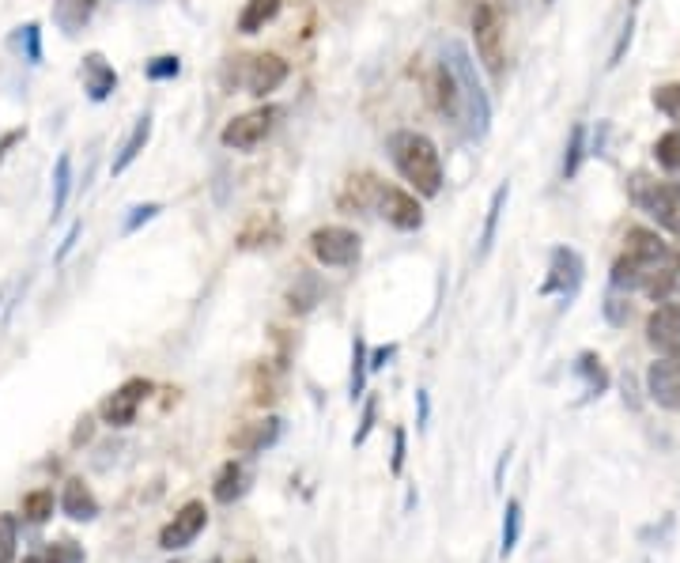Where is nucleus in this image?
Instances as JSON below:
<instances>
[{
    "instance_id": "603ef678",
    "label": "nucleus",
    "mask_w": 680,
    "mask_h": 563,
    "mask_svg": "<svg viewBox=\"0 0 680 563\" xmlns=\"http://www.w3.org/2000/svg\"><path fill=\"white\" fill-rule=\"evenodd\" d=\"M246 563H254V560H246Z\"/></svg>"
},
{
    "instance_id": "f704fd0d",
    "label": "nucleus",
    "mask_w": 680,
    "mask_h": 563,
    "mask_svg": "<svg viewBox=\"0 0 680 563\" xmlns=\"http://www.w3.org/2000/svg\"><path fill=\"white\" fill-rule=\"evenodd\" d=\"M16 560V518L0 514V563Z\"/></svg>"
},
{
    "instance_id": "393cba45",
    "label": "nucleus",
    "mask_w": 680,
    "mask_h": 563,
    "mask_svg": "<svg viewBox=\"0 0 680 563\" xmlns=\"http://www.w3.org/2000/svg\"><path fill=\"white\" fill-rule=\"evenodd\" d=\"M575 375L586 382V393L590 397H601V393L609 390V375H605V367H601V359L590 356V352H582L575 363Z\"/></svg>"
},
{
    "instance_id": "1a4fd4ad",
    "label": "nucleus",
    "mask_w": 680,
    "mask_h": 563,
    "mask_svg": "<svg viewBox=\"0 0 680 563\" xmlns=\"http://www.w3.org/2000/svg\"><path fill=\"white\" fill-rule=\"evenodd\" d=\"M148 393H152V382H148V378H129L125 386H118V390L110 393V397L99 405L102 424L129 427L136 420V409L144 405V397H148Z\"/></svg>"
},
{
    "instance_id": "aec40b11",
    "label": "nucleus",
    "mask_w": 680,
    "mask_h": 563,
    "mask_svg": "<svg viewBox=\"0 0 680 563\" xmlns=\"http://www.w3.org/2000/svg\"><path fill=\"white\" fill-rule=\"evenodd\" d=\"M280 4L284 0H246V8H242V16H238V31L242 35H257V31H265V23L280 16Z\"/></svg>"
},
{
    "instance_id": "6ab92c4d",
    "label": "nucleus",
    "mask_w": 680,
    "mask_h": 563,
    "mask_svg": "<svg viewBox=\"0 0 680 563\" xmlns=\"http://www.w3.org/2000/svg\"><path fill=\"white\" fill-rule=\"evenodd\" d=\"M624 242H628V250H624V254L639 257V261H646V265H662L665 257H669L665 242L658 239L654 231H646V227H631Z\"/></svg>"
},
{
    "instance_id": "8fccbe9b",
    "label": "nucleus",
    "mask_w": 680,
    "mask_h": 563,
    "mask_svg": "<svg viewBox=\"0 0 680 563\" xmlns=\"http://www.w3.org/2000/svg\"><path fill=\"white\" fill-rule=\"evenodd\" d=\"M208 563H223V560H220V556H212V560H208Z\"/></svg>"
},
{
    "instance_id": "a18cd8bd",
    "label": "nucleus",
    "mask_w": 680,
    "mask_h": 563,
    "mask_svg": "<svg viewBox=\"0 0 680 563\" xmlns=\"http://www.w3.org/2000/svg\"><path fill=\"white\" fill-rule=\"evenodd\" d=\"M416 401H420V427H427V416H431V401H427V390H416Z\"/></svg>"
},
{
    "instance_id": "20e7f679",
    "label": "nucleus",
    "mask_w": 680,
    "mask_h": 563,
    "mask_svg": "<svg viewBox=\"0 0 680 563\" xmlns=\"http://www.w3.org/2000/svg\"><path fill=\"white\" fill-rule=\"evenodd\" d=\"M473 42L480 65L499 80L503 76V19L492 0H480L473 8Z\"/></svg>"
},
{
    "instance_id": "f3484780",
    "label": "nucleus",
    "mask_w": 680,
    "mask_h": 563,
    "mask_svg": "<svg viewBox=\"0 0 680 563\" xmlns=\"http://www.w3.org/2000/svg\"><path fill=\"white\" fill-rule=\"evenodd\" d=\"M61 511L72 518V522H91V518H99V499L95 492L87 488L84 480H65V495H61Z\"/></svg>"
},
{
    "instance_id": "f257e3e1",
    "label": "nucleus",
    "mask_w": 680,
    "mask_h": 563,
    "mask_svg": "<svg viewBox=\"0 0 680 563\" xmlns=\"http://www.w3.org/2000/svg\"><path fill=\"white\" fill-rule=\"evenodd\" d=\"M442 65L450 69L454 84H458V95H461L458 125L465 129V137L469 140H484L488 137V125H492V103H488V91H484L480 76H476L473 53L465 50L458 38H450V42L442 46Z\"/></svg>"
},
{
    "instance_id": "49530a36",
    "label": "nucleus",
    "mask_w": 680,
    "mask_h": 563,
    "mask_svg": "<svg viewBox=\"0 0 680 563\" xmlns=\"http://www.w3.org/2000/svg\"><path fill=\"white\" fill-rule=\"evenodd\" d=\"M16 140H23V129H12V133H8V137L0 140V159H4V152H8V148H12V144H16Z\"/></svg>"
},
{
    "instance_id": "2eb2a0df",
    "label": "nucleus",
    "mask_w": 680,
    "mask_h": 563,
    "mask_svg": "<svg viewBox=\"0 0 680 563\" xmlns=\"http://www.w3.org/2000/svg\"><path fill=\"white\" fill-rule=\"evenodd\" d=\"M427 87H431V106L439 110L442 118H454V121H458V114H461V95H458V84H454V76H450V69H446L442 61H439V69L431 72Z\"/></svg>"
},
{
    "instance_id": "4be33fe9",
    "label": "nucleus",
    "mask_w": 680,
    "mask_h": 563,
    "mask_svg": "<svg viewBox=\"0 0 680 563\" xmlns=\"http://www.w3.org/2000/svg\"><path fill=\"white\" fill-rule=\"evenodd\" d=\"M288 303H291V310H299V314L314 310V303H322V280L314 273H299L295 276V284L288 288Z\"/></svg>"
},
{
    "instance_id": "dca6fc26",
    "label": "nucleus",
    "mask_w": 680,
    "mask_h": 563,
    "mask_svg": "<svg viewBox=\"0 0 680 563\" xmlns=\"http://www.w3.org/2000/svg\"><path fill=\"white\" fill-rule=\"evenodd\" d=\"M280 431H284V424H280L276 416H265V420H257V424H246L235 435V450H242V454H261V450L276 446Z\"/></svg>"
},
{
    "instance_id": "c85d7f7f",
    "label": "nucleus",
    "mask_w": 680,
    "mask_h": 563,
    "mask_svg": "<svg viewBox=\"0 0 680 563\" xmlns=\"http://www.w3.org/2000/svg\"><path fill=\"white\" fill-rule=\"evenodd\" d=\"M16 50L31 61V65H38L42 61V31H38V23H23V27H16Z\"/></svg>"
},
{
    "instance_id": "72a5a7b5",
    "label": "nucleus",
    "mask_w": 680,
    "mask_h": 563,
    "mask_svg": "<svg viewBox=\"0 0 680 563\" xmlns=\"http://www.w3.org/2000/svg\"><path fill=\"white\" fill-rule=\"evenodd\" d=\"M42 563H84V548L76 541H57L42 552Z\"/></svg>"
},
{
    "instance_id": "4c0bfd02",
    "label": "nucleus",
    "mask_w": 680,
    "mask_h": 563,
    "mask_svg": "<svg viewBox=\"0 0 680 563\" xmlns=\"http://www.w3.org/2000/svg\"><path fill=\"white\" fill-rule=\"evenodd\" d=\"M374 416H378V397H367V405H363V420H359V431L352 435V446L367 443V435L374 431Z\"/></svg>"
},
{
    "instance_id": "412c9836",
    "label": "nucleus",
    "mask_w": 680,
    "mask_h": 563,
    "mask_svg": "<svg viewBox=\"0 0 680 563\" xmlns=\"http://www.w3.org/2000/svg\"><path fill=\"white\" fill-rule=\"evenodd\" d=\"M518 541H522V503H518V499H507V507H503V529H499V560H510Z\"/></svg>"
},
{
    "instance_id": "473e14b6",
    "label": "nucleus",
    "mask_w": 680,
    "mask_h": 563,
    "mask_svg": "<svg viewBox=\"0 0 680 563\" xmlns=\"http://www.w3.org/2000/svg\"><path fill=\"white\" fill-rule=\"evenodd\" d=\"M182 72V61L174 57V53H163V57H152L148 65H144V76L148 80H174Z\"/></svg>"
},
{
    "instance_id": "5701e85b",
    "label": "nucleus",
    "mask_w": 680,
    "mask_h": 563,
    "mask_svg": "<svg viewBox=\"0 0 680 563\" xmlns=\"http://www.w3.org/2000/svg\"><path fill=\"white\" fill-rule=\"evenodd\" d=\"M507 197H510V186H503L492 193V205H488V220H484V231H480V257L492 254L495 246V231H499V220H503V208H507Z\"/></svg>"
},
{
    "instance_id": "39448f33",
    "label": "nucleus",
    "mask_w": 680,
    "mask_h": 563,
    "mask_svg": "<svg viewBox=\"0 0 680 563\" xmlns=\"http://www.w3.org/2000/svg\"><path fill=\"white\" fill-rule=\"evenodd\" d=\"M310 254L318 257L325 269H352L363 254V239L348 227H318L310 235Z\"/></svg>"
},
{
    "instance_id": "c756f323",
    "label": "nucleus",
    "mask_w": 680,
    "mask_h": 563,
    "mask_svg": "<svg viewBox=\"0 0 680 563\" xmlns=\"http://www.w3.org/2000/svg\"><path fill=\"white\" fill-rule=\"evenodd\" d=\"M582 155H586V129L575 125L571 140H567V152H563V178H575L578 167H582Z\"/></svg>"
},
{
    "instance_id": "cd10ccee",
    "label": "nucleus",
    "mask_w": 680,
    "mask_h": 563,
    "mask_svg": "<svg viewBox=\"0 0 680 563\" xmlns=\"http://www.w3.org/2000/svg\"><path fill=\"white\" fill-rule=\"evenodd\" d=\"M68 193H72V159L61 155V159H57V167H53V216L65 208Z\"/></svg>"
},
{
    "instance_id": "6e6552de",
    "label": "nucleus",
    "mask_w": 680,
    "mask_h": 563,
    "mask_svg": "<svg viewBox=\"0 0 680 563\" xmlns=\"http://www.w3.org/2000/svg\"><path fill=\"white\" fill-rule=\"evenodd\" d=\"M204 526H208V507H204L201 499H193V503H186L182 511L170 518L167 526L159 529V548L182 552V548H189L197 537H201Z\"/></svg>"
},
{
    "instance_id": "a878e982",
    "label": "nucleus",
    "mask_w": 680,
    "mask_h": 563,
    "mask_svg": "<svg viewBox=\"0 0 680 563\" xmlns=\"http://www.w3.org/2000/svg\"><path fill=\"white\" fill-rule=\"evenodd\" d=\"M367 375H371V371H367V341L356 337V341H352V382H348V397H352V401H359V397L367 393Z\"/></svg>"
},
{
    "instance_id": "a211bd4d",
    "label": "nucleus",
    "mask_w": 680,
    "mask_h": 563,
    "mask_svg": "<svg viewBox=\"0 0 680 563\" xmlns=\"http://www.w3.org/2000/svg\"><path fill=\"white\" fill-rule=\"evenodd\" d=\"M148 140H152V114L136 118L133 133H129V140H125V144H121V152H118V159H114V167H110V171H114V174L129 171L136 159H140V152L148 148Z\"/></svg>"
},
{
    "instance_id": "f8f14e48",
    "label": "nucleus",
    "mask_w": 680,
    "mask_h": 563,
    "mask_svg": "<svg viewBox=\"0 0 680 563\" xmlns=\"http://www.w3.org/2000/svg\"><path fill=\"white\" fill-rule=\"evenodd\" d=\"M646 393L654 405L677 412L680 409V363L677 359H654L646 367Z\"/></svg>"
},
{
    "instance_id": "423d86ee",
    "label": "nucleus",
    "mask_w": 680,
    "mask_h": 563,
    "mask_svg": "<svg viewBox=\"0 0 680 563\" xmlns=\"http://www.w3.org/2000/svg\"><path fill=\"white\" fill-rule=\"evenodd\" d=\"M280 118V106H257V110H246L223 125V148H235V152H254L261 140L272 133V125Z\"/></svg>"
},
{
    "instance_id": "4468645a",
    "label": "nucleus",
    "mask_w": 680,
    "mask_h": 563,
    "mask_svg": "<svg viewBox=\"0 0 680 563\" xmlns=\"http://www.w3.org/2000/svg\"><path fill=\"white\" fill-rule=\"evenodd\" d=\"M80 76H84V91L91 103H106L118 91V72L102 53H87L84 65H80Z\"/></svg>"
},
{
    "instance_id": "9b49d317",
    "label": "nucleus",
    "mask_w": 680,
    "mask_h": 563,
    "mask_svg": "<svg viewBox=\"0 0 680 563\" xmlns=\"http://www.w3.org/2000/svg\"><path fill=\"white\" fill-rule=\"evenodd\" d=\"M646 341L650 348L665 359H680V307L677 303H662L650 310L646 318Z\"/></svg>"
},
{
    "instance_id": "37998d69",
    "label": "nucleus",
    "mask_w": 680,
    "mask_h": 563,
    "mask_svg": "<svg viewBox=\"0 0 680 563\" xmlns=\"http://www.w3.org/2000/svg\"><path fill=\"white\" fill-rule=\"evenodd\" d=\"M91 431H95V420H91V416H84V420L76 424V431H72V446L87 443V439H91Z\"/></svg>"
},
{
    "instance_id": "b1692460",
    "label": "nucleus",
    "mask_w": 680,
    "mask_h": 563,
    "mask_svg": "<svg viewBox=\"0 0 680 563\" xmlns=\"http://www.w3.org/2000/svg\"><path fill=\"white\" fill-rule=\"evenodd\" d=\"M246 473H242V465L238 461H227L220 473H216V484H212V495H216V503H235L238 495H242V484Z\"/></svg>"
},
{
    "instance_id": "f03ea898",
    "label": "nucleus",
    "mask_w": 680,
    "mask_h": 563,
    "mask_svg": "<svg viewBox=\"0 0 680 563\" xmlns=\"http://www.w3.org/2000/svg\"><path fill=\"white\" fill-rule=\"evenodd\" d=\"M390 155H393V167L401 171V178H405L420 197H439L442 193V159H439V148H435L424 133H416V129L393 133Z\"/></svg>"
},
{
    "instance_id": "7c9ffc66",
    "label": "nucleus",
    "mask_w": 680,
    "mask_h": 563,
    "mask_svg": "<svg viewBox=\"0 0 680 563\" xmlns=\"http://www.w3.org/2000/svg\"><path fill=\"white\" fill-rule=\"evenodd\" d=\"M53 514V492H31V495H23V518L27 522H46Z\"/></svg>"
},
{
    "instance_id": "c03bdc74",
    "label": "nucleus",
    "mask_w": 680,
    "mask_h": 563,
    "mask_svg": "<svg viewBox=\"0 0 680 563\" xmlns=\"http://www.w3.org/2000/svg\"><path fill=\"white\" fill-rule=\"evenodd\" d=\"M76 235H80V223H72V227H68L65 242H61V250H57V261H65V257H68V250L76 246Z\"/></svg>"
},
{
    "instance_id": "0eeeda50",
    "label": "nucleus",
    "mask_w": 680,
    "mask_h": 563,
    "mask_svg": "<svg viewBox=\"0 0 680 563\" xmlns=\"http://www.w3.org/2000/svg\"><path fill=\"white\" fill-rule=\"evenodd\" d=\"M374 208H378V216L397 227V231H420L424 227V208L420 201L408 193V189H397V186H382L374 189Z\"/></svg>"
},
{
    "instance_id": "de8ad7c7",
    "label": "nucleus",
    "mask_w": 680,
    "mask_h": 563,
    "mask_svg": "<svg viewBox=\"0 0 680 563\" xmlns=\"http://www.w3.org/2000/svg\"><path fill=\"white\" fill-rule=\"evenodd\" d=\"M84 4H87V8H91V12H95V4H99V0H84Z\"/></svg>"
},
{
    "instance_id": "58836bf2",
    "label": "nucleus",
    "mask_w": 680,
    "mask_h": 563,
    "mask_svg": "<svg viewBox=\"0 0 680 563\" xmlns=\"http://www.w3.org/2000/svg\"><path fill=\"white\" fill-rule=\"evenodd\" d=\"M405 427H393V454H390V473L393 477H401V469H405Z\"/></svg>"
},
{
    "instance_id": "7ed1b4c3",
    "label": "nucleus",
    "mask_w": 680,
    "mask_h": 563,
    "mask_svg": "<svg viewBox=\"0 0 680 563\" xmlns=\"http://www.w3.org/2000/svg\"><path fill=\"white\" fill-rule=\"evenodd\" d=\"M220 80H223V87H227V91L242 87L246 95H254V99H265V95H272L276 87L288 80V61H284V57H276V53L231 57V61L223 65Z\"/></svg>"
},
{
    "instance_id": "a19ab883",
    "label": "nucleus",
    "mask_w": 680,
    "mask_h": 563,
    "mask_svg": "<svg viewBox=\"0 0 680 563\" xmlns=\"http://www.w3.org/2000/svg\"><path fill=\"white\" fill-rule=\"evenodd\" d=\"M393 356H397V344H386V348H378L374 356H367V371H382V367H390Z\"/></svg>"
},
{
    "instance_id": "3c124183",
    "label": "nucleus",
    "mask_w": 680,
    "mask_h": 563,
    "mask_svg": "<svg viewBox=\"0 0 680 563\" xmlns=\"http://www.w3.org/2000/svg\"><path fill=\"white\" fill-rule=\"evenodd\" d=\"M631 4H643V0H631Z\"/></svg>"
},
{
    "instance_id": "bb28decb",
    "label": "nucleus",
    "mask_w": 680,
    "mask_h": 563,
    "mask_svg": "<svg viewBox=\"0 0 680 563\" xmlns=\"http://www.w3.org/2000/svg\"><path fill=\"white\" fill-rule=\"evenodd\" d=\"M87 16H91V8H87L84 0H57V4H53V19L65 27L68 35H76L87 23Z\"/></svg>"
},
{
    "instance_id": "2f4dec72",
    "label": "nucleus",
    "mask_w": 680,
    "mask_h": 563,
    "mask_svg": "<svg viewBox=\"0 0 680 563\" xmlns=\"http://www.w3.org/2000/svg\"><path fill=\"white\" fill-rule=\"evenodd\" d=\"M654 159L662 163L665 171H680V133H665V137L654 144Z\"/></svg>"
},
{
    "instance_id": "c9c22d12",
    "label": "nucleus",
    "mask_w": 680,
    "mask_h": 563,
    "mask_svg": "<svg viewBox=\"0 0 680 563\" xmlns=\"http://www.w3.org/2000/svg\"><path fill=\"white\" fill-rule=\"evenodd\" d=\"M654 106L662 110V114H669V118H677L680 114V84H665L654 91Z\"/></svg>"
},
{
    "instance_id": "79ce46f5",
    "label": "nucleus",
    "mask_w": 680,
    "mask_h": 563,
    "mask_svg": "<svg viewBox=\"0 0 680 563\" xmlns=\"http://www.w3.org/2000/svg\"><path fill=\"white\" fill-rule=\"evenodd\" d=\"M605 314H609L612 325H624V322H628V310H624V303H620V299H609V303H605Z\"/></svg>"
},
{
    "instance_id": "e433bc0d",
    "label": "nucleus",
    "mask_w": 680,
    "mask_h": 563,
    "mask_svg": "<svg viewBox=\"0 0 680 563\" xmlns=\"http://www.w3.org/2000/svg\"><path fill=\"white\" fill-rule=\"evenodd\" d=\"M163 212V205H155V201H148V205H136V208H129V216H125V235H133L136 227L140 223H148V220H155Z\"/></svg>"
},
{
    "instance_id": "09e8293b",
    "label": "nucleus",
    "mask_w": 680,
    "mask_h": 563,
    "mask_svg": "<svg viewBox=\"0 0 680 563\" xmlns=\"http://www.w3.org/2000/svg\"><path fill=\"white\" fill-rule=\"evenodd\" d=\"M23 563H42V556H31V560H23Z\"/></svg>"
},
{
    "instance_id": "ea45409f",
    "label": "nucleus",
    "mask_w": 680,
    "mask_h": 563,
    "mask_svg": "<svg viewBox=\"0 0 680 563\" xmlns=\"http://www.w3.org/2000/svg\"><path fill=\"white\" fill-rule=\"evenodd\" d=\"M631 38H635V23H624V31H620V38H616V46H612V57H609V69H616L620 61H624V50L631 46Z\"/></svg>"
},
{
    "instance_id": "9d476101",
    "label": "nucleus",
    "mask_w": 680,
    "mask_h": 563,
    "mask_svg": "<svg viewBox=\"0 0 680 563\" xmlns=\"http://www.w3.org/2000/svg\"><path fill=\"white\" fill-rule=\"evenodd\" d=\"M635 201L650 212V220L658 223V227L680 235V186L677 182H650L646 189H639Z\"/></svg>"
},
{
    "instance_id": "ddd939ff",
    "label": "nucleus",
    "mask_w": 680,
    "mask_h": 563,
    "mask_svg": "<svg viewBox=\"0 0 680 563\" xmlns=\"http://www.w3.org/2000/svg\"><path fill=\"white\" fill-rule=\"evenodd\" d=\"M582 269H586V265H582V257H578V250H571V246H556V250H552V269H548V280H544V295H556V291H560V295H567V299H571V295H575L578 291V284H582Z\"/></svg>"
}]
</instances>
